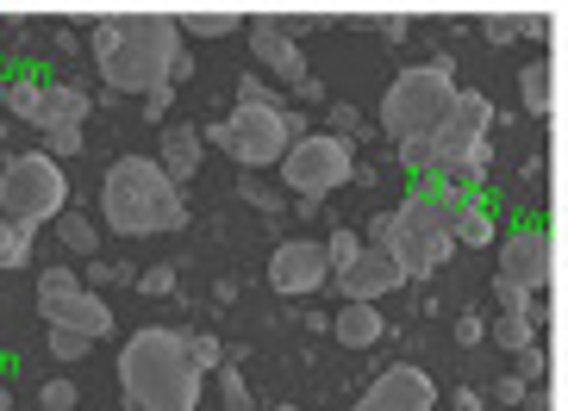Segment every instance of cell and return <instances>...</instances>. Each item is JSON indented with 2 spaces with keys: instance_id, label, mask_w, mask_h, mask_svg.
<instances>
[{
  "instance_id": "ba28073f",
  "label": "cell",
  "mask_w": 568,
  "mask_h": 411,
  "mask_svg": "<svg viewBox=\"0 0 568 411\" xmlns=\"http://www.w3.org/2000/svg\"><path fill=\"white\" fill-rule=\"evenodd\" d=\"M0 213L19 218L26 230L69 213V175L57 168V156H44V150L7 156V168H0Z\"/></svg>"
},
{
  "instance_id": "9a60e30c",
  "label": "cell",
  "mask_w": 568,
  "mask_h": 411,
  "mask_svg": "<svg viewBox=\"0 0 568 411\" xmlns=\"http://www.w3.org/2000/svg\"><path fill=\"white\" fill-rule=\"evenodd\" d=\"M337 280V294L344 299H363V306H375L382 294H394V287H406V268L394 263V256H382V249H363L344 275H332Z\"/></svg>"
},
{
  "instance_id": "bcb514c9",
  "label": "cell",
  "mask_w": 568,
  "mask_h": 411,
  "mask_svg": "<svg viewBox=\"0 0 568 411\" xmlns=\"http://www.w3.org/2000/svg\"><path fill=\"white\" fill-rule=\"evenodd\" d=\"M275 411H306V405H275Z\"/></svg>"
},
{
  "instance_id": "ab89813d",
  "label": "cell",
  "mask_w": 568,
  "mask_h": 411,
  "mask_svg": "<svg viewBox=\"0 0 568 411\" xmlns=\"http://www.w3.org/2000/svg\"><path fill=\"white\" fill-rule=\"evenodd\" d=\"M169 100H175V88H156V94H144V119H169Z\"/></svg>"
},
{
  "instance_id": "6da1fadb",
  "label": "cell",
  "mask_w": 568,
  "mask_h": 411,
  "mask_svg": "<svg viewBox=\"0 0 568 411\" xmlns=\"http://www.w3.org/2000/svg\"><path fill=\"white\" fill-rule=\"evenodd\" d=\"M88 50L113 94H156V88H175L182 25L175 13H106Z\"/></svg>"
},
{
  "instance_id": "7402d4cb",
  "label": "cell",
  "mask_w": 568,
  "mask_h": 411,
  "mask_svg": "<svg viewBox=\"0 0 568 411\" xmlns=\"http://www.w3.org/2000/svg\"><path fill=\"white\" fill-rule=\"evenodd\" d=\"M32 237H38V230H26L19 218L0 213V268H26V263H32Z\"/></svg>"
},
{
  "instance_id": "603a6c76",
  "label": "cell",
  "mask_w": 568,
  "mask_h": 411,
  "mask_svg": "<svg viewBox=\"0 0 568 411\" xmlns=\"http://www.w3.org/2000/svg\"><path fill=\"white\" fill-rule=\"evenodd\" d=\"M57 237H63V249H75V256H88V263H94L101 230H94V218H88V213H63V218H57Z\"/></svg>"
},
{
  "instance_id": "5b68a950",
  "label": "cell",
  "mask_w": 568,
  "mask_h": 411,
  "mask_svg": "<svg viewBox=\"0 0 568 411\" xmlns=\"http://www.w3.org/2000/svg\"><path fill=\"white\" fill-rule=\"evenodd\" d=\"M456 63L437 56V63H418V69H400L382 94V132L394 137V150L413 144V137H432L456 106Z\"/></svg>"
},
{
  "instance_id": "8d00e7d4",
  "label": "cell",
  "mask_w": 568,
  "mask_h": 411,
  "mask_svg": "<svg viewBox=\"0 0 568 411\" xmlns=\"http://www.w3.org/2000/svg\"><path fill=\"white\" fill-rule=\"evenodd\" d=\"M75 150H82V132H44V156L63 163V156H75Z\"/></svg>"
},
{
  "instance_id": "9c48e42d",
  "label": "cell",
  "mask_w": 568,
  "mask_h": 411,
  "mask_svg": "<svg viewBox=\"0 0 568 411\" xmlns=\"http://www.w3.org/2000/svg\"><path fill=\"white\" fill-rule=\"evenodd\" d=\"M275 175H282V187L294 199H325L344 182H356V144L337 132H306L301 144L287 150V163Z\"/></svg>"
},
{
  "instance_id": "277c9868",
  "label": "cell",
  "mask_w": 568,
  "mask_h": 411,
  "mask_svg": "<svg viewBox=\"0 0 568 411\" xmlns=\"http://www.w3.org/2000/svg\"><path fill=\"white\" fill-rule=\"evenodd\" d=\"M463 213H468V194L456 182H418L413 194L394 206V244H387V256L406 268V280L437 275V268L450 263L456 218Z\"/></svg>"
},
{
  "instance_id": "83f0119b",
  "label": "cell",
  "mask_w": 568,
  "mask_h": 411,
  "mask_svg": "<svg viewBox=\"0 0 568 411\" xmlns=\"http://www.w3.org/2000/svg\"><path fill=\"white\" fill-rule=\"evenodd\" d=\"M182 343H187V362L201 368V374L225 362V343H219V337H206V330H182Z\"/></svg>"
},
{
  "instance_id": "ffe728a7",
  "label": "cell",
  "mask_w": 568,
  "mask_h": 411,
  "mask_svg": "<svg viewBox=\"0 0 568 411\" xmlns=\"http://www.w3.org/2000/svg\"><path fill=\"white\" fill-rule=\"evenodd\" d=\"M518 94H525V113H531V119H550V106H556V75H550V63L518 69Z\"/></svg>"
},
{
  "instance_id": "d6a6232c",
  "label": "cell",
  "mask_w": 568,
  "mask_h": 411,
  "mask_svg": "<svg viewBox=\"0 0 568 411\" xmlns=\"http://www.w3.org/2000/svg\"><path fill=\"white\" fill-rule=\"evenodd\" d=\"M332 132H337V137H351V144H363V137H368V119L356 113L351 100H344V106H332Z\"/></svg>"
},
{
  "instance_id": "4316f807",
  "label": "cell",
  "mask_w": 568,
  "mask_h": 411,
  "mask_svg": "<svg viewBox=\"0 0 568 411\" xmlns=\"http://www.w3.org/2000/svg\"><path fill=\"white\" fill-rule=\"evenodd\" d=\"M456 244H468V249H481V244H494V218H487L481 206H475V199H468V213L456 218Z\"/></svg>"
},
{
  "instance_id": "e0dca14e",
  "label": "cell",
  "mask_w": 568,
  "mask_h": 411,
  "mask_svg": "<svg viewBox=\"0 0 568 411\" xmlns=\"http://www.w3.org/2000/svg\"><path fill=\"white\" fill-rule=\"evenodd\" d=\"M156 163H163V175L175 187H187L194 175H201V163H206V137L194 132V125H169L163 144H156Z\"/></svg>"
},
{
  "instance_id": "b9f144b4",
  "label": "cell",
  "mask_w": 568,
  "mask_h": 411,
  "mask_svg": "<svg viewBox=\"0 0 568 411\" xmlns=\"http://www.w3.org/2000/svg\"><path fill=\"white\" fill-rule=\"evenodd\" d=\"M375 32H382V38H394V44H400V38H406V13H382V19H375Z\"/></svg>"
},
{
  "instance_id": "4dcf8cb0",
  "label": "cell",
  "mask_w": 568,
  "mask_h": 411,
  "mask_svg": "<svg viewBox=\"0 0 568 411\" xmlns=\"http://www.w3.org/2000/svg\"><path fill=\"white\" fill-rule=\"evenodd\" d=\"M219 393H225V411H256V399H251V387H244L237 368H219Z\"/></svg>"
},
{
  "instance_id": "7bdbcfd3",
  "label": "cell",
  "mask_w": 568,
  "mask_h": 411,
  "mask_svg": "<svg viewBox=\"0 0 568 411\" xmlns=\"http://www.w3.org/2000/svg\"><path fill=\"white\" fill-rule=\"evenodd\" d=\"M450 411H481V393H475V387H463V393L450 399Z\"/></svg>"
},
{
  "instance_id": "44dd1931",
  "label": "cell",
  "mask_w": 568,
  "mask_h": 411,
  "mask_svg": "<svg viewBox=\"0 0 568 411\" xmlns=\"http://www.w3.org/2000/svg\"><path fill=\"white\" fill-rule=\"evenodd\" d=\"M494 343L513 349V356H525V349L537 343V318L531 312H500L494 318Z\"/></svg>"
},
{
  "instance_id": "1f68e13d",
  "label": "cell",
  "mask_w": 568,
  "mask_h": 411,
  "mask_svg": "<svg viewBox=\"0 0 568 411\" xmlns=\"http://www.w3.org/2000/svg\"><path fill=\"white\" fill-rule=\"evenodd\" d=\"M518 32H525V13H487V19H481V38H487V44H513Z\"/></svg>"
},
{
  "instance_id": "d590c367",
  "label": "cell",
  "mask_w": 568,
  "mask_h": 411,
  "mask_svg": "<svg viewBox=\"0 0 568 411\" xmlns=\"http://www.w3.org/2000/svg\"><path fill=\"white\" fill-rule=\"evenodd\" d=\"M138 294H175V268H144V275H138Z\"/></svg>"
},
{
  "instance_id": "f546056e",
  "label": "cell",
  "mask_w": 568,
  "mask_h": 411,
  "mask_svg": "<svg viewBox=\"0 0 568 411\" xmlns=\"http://www.w3.org/2000/svg\"><path fill=\"white\" fill-rule=\"evenodd\" d=\"M237 106H287V100L275 94L263 75H251V69H244V75H237Z\"/></svg>"
},
{
  "instance_id": "7a4b0ae2",
  "label": "cell",
  "mask_w": 568,
  "mask_h": 411,
  "mask_svg": "<svg viewBox=\"0 0 568 411\" xmlns=\"http://www.w3.org/2000/svg\"><path fill=\"white\" fill-rule=\"evenodd\" d=\"M125 411H201V368L187 362L182 330H138L119 349Z\"/></svg>"
},
{
  "instance_id": "4fadbf2b",
  "label": "cell",
  "mask_w": 568,
  "mask_h": 411,
  "mask_svg": "<svg viewBox=\"0 0 568 411\" xmlns=\"http://www.w3.org/2000/svg\"><path fill=\"white\" fill-rule=\"evenodd\" d=\"M251 56H256V63H263L282 88H294V94L313 82V69H306V50L294 44V38L275 25V19H251Z\"/></svg>"
},
{
  "instance_id": "ee69618b",
  "label": "cell",
  "mask_w": 568,
  "mask_h": 411,
  "mask_svg": "<svg viewBox=\"0 0 568 411\" xmlns=\"http://www.w3.org/2000/svg\"><path fill=\"white\" fill-rule=\"evenodd\" d=\"M0 411H13V393H7V387H0Z\"/></svg>"
},
{
  "instance_id": "74e56055",
  "label": "cell",
  "mask_w": 568,
  "mask_h": 411,
  "mask_svg": "<svg viewBox=\"0 0 568 411\" xmlns=\"http://www.w3.org/2000/svg\"><path fill=\"white\" fill-rule=\"evenodd\" d=\"M88 280H94V287H113V280H125V263H101V256H94V263H88Z\"/></svg>"
},
{
  "instance_id": "2e32d148",
  "label": "cell",
  "mask_w": 568,
  "mask_h": 411,
  "mask_svg": "<svg viewBox=\"0 0 568 411\" xmlns=\"http://www.w3.org/2000/svg\"><path fill=\"white\" fill-rule=\"evenodd\" d=\"M94 113V100H88V88L75 82H44V100H38V132H82V119Z\"/></svg>"
},
{
  "instance_id": "3957f363",
  "label": "cell",
  "mask_w": 568,
  "mask_h": 411,
  "mask_svg": "<svg viewBox=\"0 0 568 411\" xmlns=\"http://www.w3.org/2000/svg\"><path fill=\"white\" fill-rule=\"evenodd\" d=\"M101 218L119 237H163L187 225V199L156 156H119L101 182Z\"/></svg>"
},
{
  "instance_id": "e575fe53",
  "label": "cell",
  "mask_w": 568,
  "mask_h": 411,
  "mask_svg": "<svg viewBox=\"0 0 568 411\" xmlns=\"http://www.w3.org/2000/svg\"><path fill=\"white\" fill-rule=\"evenodd\" d=\"M268 19H275V25H282V32L294 38V44H301V38L313 32V25H325V19H318V13H268Z\"/></svg>"
},
{
  "instance_id": "7c38bea8",
  "label": "cell",
  "mask_w": 568,
  "mask_h": 411,
  "mask_svg": "<svg viewBox=\"0 0 568 411\" xmlns=\"http://www.w3.org/2000/svg\"><path fill=\"white\" fill-rule=\"evenodd\" d=\"M432 405H437V387L425 368H382L351 411H432Z\"/></svg>"
},
{
  "instance_id": "8fae6325",
  "label": "cell",
  "mask_w": 568,
  "mask_h": 411,
  "mask_svg": "<svg viewBox=\"0 0 568 411\" xmlns=\"http://www.w3.org/2000/svg\"><path fill=\"white\" fill-rule=\"evenodd\" d=\"M332 280V256H325V244H313V237H294V244H275V256H268V287L287 299H306L318 294Z\"/></svg>"
},
{
  "instance_id": "d4e9b609",
  "label": "cell",
  "mask_w": 568,
  "mask_h": 411,
  "mask_svg": "<svg viewBox=\"0 0 568 411\" xmlns=\"http://www.w3.org/2000/svg\"><path fill=\"white\" fill-rule=\"evenodd\" d=\"M363 230H351V225H337L332 237H325V256H332V275H344V268L356 263V256H363Z\"/></svg>"
},
{
  "instance_id": "cb8c5ba5",
  "label": "cell",
  "mask_w": 568,
  "mask_h": 411,
  "mask_svg": "<svg viewBox=\"0 0 568 411\" xmlns=\"http://www.w3.org/2000/svg\"><path fill=\"white\" fill-rule=\"evenodd\" d=\"M38 100H44V82H38V75L7 82V113H13L19 125H32V119H38Z\"/></svg>"
},
{
  "instance_id": "484cf974",
  "label": "cell",
  "mask_w": 568,
  "mask_h": 411,
  "mask_svg": "<svg viewBox=\"0 0 568 411\" xmlns=\"http://www.w3.org/2000/svg\"><path fill=\"white\" fill-rule=\"evenodd\" d=\"M38 411H82V393H75V380H69V374L44 380V387H38Z\"/></svg>"
},
{
  "instance_id": "60d3db41",
  "label": "cell",
  "mask_w": 568,
  "mask_h": 411,
  "mask_svg": "<svg viewBox=\"0 0 568 411\" xmlns=\"http://www.w3.org/2000/svg\"><path fill=\"white\" fill-rule=\"evenodd\" d=\"M494 393H500V405H518V399L531 393V387H525V380H518V374H506L500 387H494Z\"/></svg>"
},
{
  "instance_id": "f6af8a7d",
  "label": "cell",
  "mask_w": 568,
  "mask_h": 411,
  "mask_svg": "<svg viewBox=\"0 0 568 411\" xmlns=\"http://www.w3.org/2000/svg\"><path fill=\"white\" fill-rule=\"evenodd\" d=\"M0 113H7V82H0Z\"/></svg>"
},
{
  "instance_id": "52a82bcc",
  "label": "cell",
  "mask_w": 568,
  "mask_h": 411,
  "mask_svg": "<svg viewBox=\"0 0 568 411\" xmlns=\"http://www.w3.org/2000/svg\"><path fill=\"white\" fill-rule=\"evenodd\" d=\"M494 100L463 88L450 106V119L432 132V156H437V182H456V187H475L487 182V163H494V150H487V132H494Z\"/></svg>"
},
{
  "instance_id": "30bf717a",
  "label": "cell",
  "mask_w": 568,
  "mask_h": 411,
  "mask_svg": "<svg viewBox=\"0 0 568 411\" xmlns=\"http://www.w3.org/2000/svg\"><path fill=\"white\" fill-rule=\"evenodd\" d=\"M38 318L44 330H82V337H113V312L94 287H82L75 268H38Z\"/></svg>"
},
{
  "instance_id": "5bb4252c",
  "label": "cell",
  "mask_w": 568,
  "mask_h": 411,
  "mask_svg": "<svg viewBox=\"0 0 568 411\" xmlns=\"http://www.w3.org/2000/svg\"><path fill=\"white\" fill-rule=\"evenodd\" d=\"M500 280H513L525 294H544L550 287V237L544 230H513L500 244Z\"/></svg>"
},
{
  "instance_id": "f1b7e54d",
  "label": "cell",
  "mask_w": 568,
  "mask_h": 411,
  "mask_svg": "<svg viewBox=\"0 0 568 411\" xmlns=\"http://www.w3.org/2000/svg\"><path fill=\"white\" fill-rule=\"evenodd\" d=\"M44 343H51L57 362H82L88 349H94V337H82V330H44Z\"/></svg>"
},
{
  "instance_id": "ac0fdd59",
  "label": "cell",
  "mask_w": 568,
  "mask_h": 411,
  "mask_svg": "<svg viewBox=\"0 0 568 411\" xmlns=\"http://www.w3.org/2000/svg\"><path fill=\"white\" fill-rule=\"evenodd\" d=\"M382 330H387V318L375 312V306H363V299H344L332 312V337L344 349H375L382 343Z\"/></svg>"
},
{
  "instance_id": "836d02e7",
  "label": "cell",
  "mask_w": 568,
  "mask_h": 411,
  "mask_svg": "<svg viewBox=\"0 0 568 411\" xmlns=\"http://www.w3.org/2000/svg\"><path fill=\"white\" fill-rule=\"evenodd\" d=\"M544 374H550V356L531 343L525 356H518V380H525V387H544Z\"/></svg>"
},
{
  "instance_id": "d6986e66",
  "label": "cell",
  "mask_w": 568,
  "mask_h": 411,
  "mask_svg": "<svg viewBox=\"0 0 568 411\" xmlns=\"http://www.w3.org/2000/svg\"><path fill=\"white\" fill-rule=\"evenodd\" d=\"M175 25L187 38H232L244 25V7H187V13H175Z\"/></svg>"
},
{
  "instance_id": "8992f818",
  "label": "cell",
  "mask_w": 568,
  "mask_h": 411,
  "mask_svg": "<svg viewBox=\"0 0 568 411\" xmlns=\"http://www.w3.org/2000/svg\"><path fill=\"white\" fill-rule=\"evenodd\" d=\"M201 137L225 150L237 168H282L287 150L306 137V119L287 106H237L232 119H213Z\"/></svg>"
},
{
  "instance_id": "f35d334b",
  "label": "cell",
  "mask_w": 568,
  "mask_h": 411,
  "mask_svg": "<svg viewBox=\"0 0 568 411\" xmlns=\"http://www.w3.org/2000/svg\"><path fill=\"white\" fill-rule=\"evenodd\" d=\"M456 337H463V343H481V337H487V318H481V312H463V318H456Z\"/></svg>"
}]
</instances>
